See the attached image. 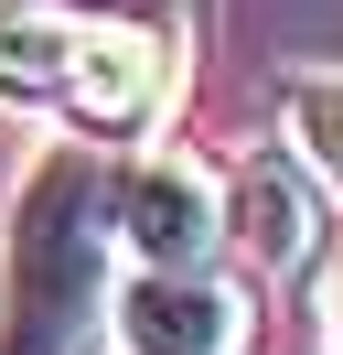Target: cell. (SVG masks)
I'll use <instances>...</instances> for the list:
<instances>
[{
    "label": "cell",
    "instance_id": "cell-8",
    "mask_svg": "<svg viewBox=\"0 0 343 355\" xmlns=\"http://www.w3.org/2000/svg\"><path fill=\"white\" fill-rule=\"evenodd\" d=\"M333 355H343V302H333Z\"/></svg>",
    "mask_w": 343,
    "mask_h": 355
},
{
    "label": "cell",
    "instance_id": "cell-1",
    "mask_svg": "<svg viewBox=\"0 0 343 355\" xmlns=\"http://www.w3.org/2000/svg\"><path fill=\"white\" fill-rule=\"evenodd\" d=\"M107 216H118V194H107V162L86 140H54L21 173L0 355H86V334L107 323V237H118Z\"/></svg>",
    "mask_w": 343,
    "mask_h": 355
},
{
    "label": "cell",
    "instance_id": "cell-5",
    "mask_svg": "<svg viewBox=\"0 0 343 355\" xmlns=\"http://www.w3.org/2000/svg\"><path fill=\"white\" fill-rule=\"evenodd\" d=\"M225 237L247 248L268 280H300L322 259V205H311V162L300 151H257L247 173L225 183Z\"/></svg>",
    "mask_w": 343,
    "mask_h": 355
},
{
    "label": "cell",
    "instance_id": "cell-7",
    "mask_svg": "<svg viewBox=\"0 0 343 355\" xmlns=\"http://www.w3.org/2000/svg\"><path fill=\"white\" fill-rule=\"evenodd\" d=\"M279 108H290V151L311 162L322 183H343V65H300L290 87H279Z\"/></svg>",
    "mask_w": 343,
    "mask_h": 355
},
{
    "label": "cell",
    "instance_id": "cell-2",
    "mask_svg": "<svg viewBox=\"0 0 343 355\" xmlns=\"http://www.w3.org/2000/svg\"><path fill=\"white\" fill-rule=\"evenodd\" d=\"M118 248L150 280H193L225 248V173L204 151H140L118 173Z\"/></svg>",
    "mask_w": 343,
    "mask_h": 355
},
{
    "label": "cell",
    "instance_id": "cell-4",
    "mask_svg": "<svg viewBox=\"0 0 343 355\" xmlns=\"http://www.w3.org/2000/svg\"><path fill=\"white\" fill-rule=\"evenodd\" d=\"M257 312L225 269H193V280H129L118 291V345L129 355H247Z\"/></svg>",
    "mask_w": 343,
    "mask_h": 355
},
{
    "label": "cell",
    "instance_id": "cell-3",
    "mask_svg": "<svg viewBox=\"0 0 343 355\" xmlns=\"http://www.w3.org/2000/svg\"><path fill=\"white\" fill-rule=\"evenodd\" d=\"M161 87H172V54L150 22H86L75 33V76H64V119L86 140H129L161 119Z\"/></svg>",
    "mask_w": 343,
    "mask_h": 355
},
{
    "label": "cell",
    "instance_id": "cell-6",
    "mask_svg": "<svg viewBox=\"0 0 343 355\" xmlns=\"http://www.w3.org/2000/svg\"><path fill=\"white\" fill-rule=\"evenodd\" d=\"M86 11L64 0H0V108H64Z\"/></svg>",
    "mask_w": 343,
    "mask_h": 355
}]
</instances>
